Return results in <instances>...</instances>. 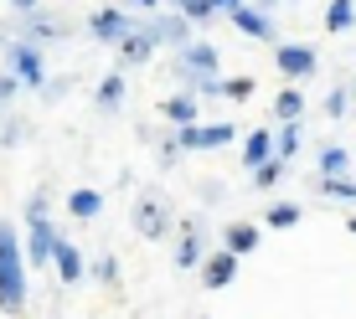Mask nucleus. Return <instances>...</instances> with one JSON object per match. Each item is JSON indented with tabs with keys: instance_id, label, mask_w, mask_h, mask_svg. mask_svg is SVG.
Returning a JSON list of instances; mask_svg holds the SVG:
<instances>
[{
	"instance_id": "nucleus-1",
	"label": "nucleus",
	"mask_w": 356,
	"mask_h": 319,
	"mask_svg": "<svg viewBox=\"0 0 356 319\" xmlns=\"http://www.w3.org/2000/svg\"><path fill=\"white\" fill-rule=\"evenodd\" d=\"M21 304H26V268H21V248H16L10 222H0V309L21 314Z\"/></svg>"
},
{
	"instance_id": "nucleus-2",
	"label": "nucleus",
	"mask_w": 356,
	"mask_h": 319,
	"mask_svg": "<svg viewBox=\"0 0 356 319\" xmlns=\"http://www.w3.org/2000/svg\"><path fill=\"white\" fill-rule=\"evenodd\" d=\"M217 46L212 42H186L181 46V78H191V88L196 83H207V78H217Z\"/></svg>"
},
{
	"instance_id": "nucleus-3",
	"label": "nucleus",
	"mask_w": 356,
	"mask_h": 319,
	"mask_svg": "<svg viewBox=\"0 0 356 319\" xmlns=\"http://www.w3.org/2000/svg\"><path fill=\"white\" fill-rule=\"evenodd\" d=\"M232 134H238L232 124H212V129H207V124H186L176 144H181V150H217V144H227Z\"/></svg>"
},
{
	"instance_id": "nucleus-4",
	"label": "nucleus",
	"mask_w": 356,
	"mask_h": 319,
	"mask_svg": "<svg viewBox=\"0 0 356 319\" xmlns=\"http://www.w3.org/2000/svg\"><path fill=\"white\" fill-rule=\"evenodd\" d=\"M134 227H140V237H150V242H161L165 232H170V222H165V206L155 201V196H145L140 206H134Z\"/></svg>"
},
{
	"instance_id": "nucleus-5",
	"label": "nucleus",
	"mask_w": 356,
	"mask_h": 319,
	"mask_svg": "<svg viewBox=\"0 0 356 319\" xmlns=\"http://www.w3.org/2000/svg\"><path fill=\"white\" fill-rule=\"evenodd\" d=\"M129 31H134V26H129V16H124V10H114V6L98 10V16L88 21V36H93V42H124Z\"/></svg>"
},
{
	"instance_id": "nucleus-6",
	"label": "nucleus",
	"mask_w": 356,
	"mask_h": 319,
	"mask_svg": "<svg viewBox=\"0 0 356 319\" xmlns=\"http://www.w3.org/2000/svg\"><path fill=\"white\" fill-rule=\"evenodd\" d=\"M10 67L21 72V83H26V88H47L42 57H36V46H31V42H16V46H10Z\"/></svg>"
},
{
	"instance_id": "nucleus-7",
	"label": "nucleus",
	"mask_w": 356,
	"mask_h": 319,
	"mask_svg": "<svg viewBox=\"0 0 356 319\" xmlns=\"http://www.w3.org/2000/svg\"><path fill=\"white\" fill-rule=\"evenodd\" d=\"M259 227H253V222H232V227H222V252L227 257H248L253 248H259Z\"/></svg>"
},
{
	"instance_id": "nucleus-8",
	"label": "nucleus",
	"mask_w": 356,
	"mask_h": 319,
	"mask_svg": "<svg viewBox=\"0 0 356 319\" xmlns=\"http://www.w3.org/2000/svg\"><path fill=\"white\" fill-rule=\"evenodd\" d=\"M145 36H150V42H170V46L181 52V46L191 42V26H186L181 16H155L150 26H145Z\"/></svg>"
},
{
	"instance_id": "nucleus-9",
	"label": "nucleus",
	"mask_w": 356,
	"mask_h": 319,
	"mask_svg": "<svg viewBox=\"0 0 356 319\" xmlns=\"http://www.w3.org/2000/svg\"><path fill=\"white\" fill-rule=\"evenodd\" d=\"M57 242H63V237H57V227L47 222V216H31V263L47 268V257L57 252Z\"/></svg>"
},
{
	"instance_id": "nucleus-10",
	"label": "nucleus",
	"mask_w": 356,
	"mask_h": 319,
	"mask_svg": "<svg viewBox=\"0 0 356 319\" xmlns=\"http://www.w3.org/2000/svg\"><path fill=\"white\" fill-rule=\"evenodd\" d=\"M279 72H284V78H310L315 72V52L310 46H279Z\"/></svg>"
},
{
	"instance_id": "nucleus-11",
	"label": "nucleus",
	"mask_w": 356,
	"mask_h": 319,
	"mask_svg": "<svg viewBox=\"0 0 356 319\" xmlns=\"http://www.w3.org/2000/svg\"><path fill=\"white\" fill-rule=\"evenodd\" d=\"M196 263H202V216L181 227V248H176V268H196Z\"/></svg>"
},
{
	"instance_id": "nucleus-12",
	"label": "nucleus",
	"mask_w": 356,
	"mask_h": 319,
	"mask_svg": "<svg viewBox=\"0 0 356 319\" xmlns=\"http://www.w3.org/2000/svg\"><path fill=\"white\" fill-rule=\"evenodd\" d=\"M232 273H238V257H227V252H212V257L202 263L207 288H227V284H232Z\"/></svg>"
},
{
	"instance_id": "nucleus-13",
	"label": "nucleus",
	"mask_w": 356,
	"mask_h": 319,
	"mask_svg": "<svg viewBox=\"0 0 356 319\" xmlns=\"http://www.w3.org/2000/svg\"><path fill=\"white\" fill-rule=\"evenodd\" d=\"M232 21H238V31H248L253 42H274V26H268V16H264V10L238 6V10H232Z\"/></svg>"
},
{
	"instance_id": "nucleus-14",
	"label": "nucleus",
	"mask_w": 356,
	"mask_h": 319,
	"mask_svg": "<svg viewBox=\"0 0 356 319\" xmlns=\"http://www.w3.org/2000/svg\"><path fill=\"white\" fill-rule=\"evenodd\" d=\"M150 52H155V42L145 31H129L124 42H119V62L124 67H140V62H150Z\"/></svg>"
},
{
	"instance_id": "nucleus-15",
	"label": "nucleus",
	"mask_w": 356,
	"mask_h": 319,
	"mask_svg": "<svg viewBox=\"0 0 356 319\" xmlns=\"http://www.w3.org/2000/svg\"><path fill=\"white\" fill-rule=\"evenodd\" d=\"M52 263H57V273H63V284H78V278H83V252L72 248V242H57Z\"/></svg>"
},
{
	"instance_id": "nucleus-16",
	"label": "nucleus",
	"mask_w": 356,
	"mask_h": 319,
	"mask_svg": "<svg viewBox=\"0 0 356 319\" xmlns=\"http://www.w3.org/2000/svg\"><path fill=\"white\" fill-rule=\"evenodd\" d=\"M268 155H274V134H268V129H253L248 144H243V165L253 170V165H264Z\"/></svg>"
},
{
	"instance_id": "nucleus-17",
	"label": "nucleus",
	"mask_w": 356,
	"mask_h": 319,
	"mask_svg": "<svg viewBox=\"0 0 356 319\" xmlns=\"http://www.w3.org/2000/svg\"><path fill=\"white\" fill-rule=\"evenodd\" d=\"M274 114L284 119V124H300V114H305V93H300V88H284V93L274 98Z\"/></svg>"
},
{
	"instance_id": "nucleus-18",
	"label": "nucleus",
	"mask_w": 356,
	"mask_h": 319,
	"mask_svg": "<svg viewBox=\"0 0 356 319\" xmlns=\"http://www.w3.org/2000/svg\"><path fill=\"white\" fill-rule=\"evenodd\" d=\"M346 165H351V155L341 150V144H325V150H321V180H336V175H346Z\"/></svg>"
},
{
	"instance_id": "nucleus-19",
	"label": "nucleus",
	"mask_w": 356,
	"mask_h": 319,
	"mask_svg": "<svg viewBox=\"0 0 356 319\" xmlns=\"http://www.w3.org/2000/svg\"><path fill=\"white\" fill-rule=\"evenodd\" d=\"M165 119L170 124H196V98H186V93H176V98H165Z\"/></svg>"
},
{
	"instance_id": "nucleus-20",
	"label": "nucleus",
	"mask_w": 356,
	"mask_h": 319,
	"mask_svg": "<svg viewBox=\"0 0 356 319\" xmlns=\"http://www.w3.org/2000/svg\"><path fill=\"white\" fill-rule=\"evenodd\" d=\"M98 206H104V196H98V191H72V196H67V212L83 216V222H88V216H98Z\"/></svg>"
},
{
	"instance_id": "nucleus-21",
	"label": "nucleus",
	"mask_w": 356,
	"mask_h": 319,
	"mask_svg": "<svg viewBox=\"0 0 356 319\" xmlns=\"http://www.w3.org/2000/svg\"><path fill=\"white\" fill-rule=\"evenodd\" d=\"M351 21H356V6H351V0H330V10H325V26H330V31H346Z\"/></svg>"
},
{
	"instance_id": "nucleus-22",
	"label": "nucleus",
	"mask_w": 356,
	"mask_h": 319,
	"mask_svg": "<svg viewBox=\"0 0 356 319\" xmlns=\"http://www.w3.org/2000/svg\"><path fill=\"white\" fill-rule=\"evenodd\" d=\"M294 150H300V124H284L279 139H274V160H289Z\"/></svg>"
},
{
	"instance_id": "nucleus-23",
	"label": "nucleus",
	"mask_w": 356,
	"mask_h": 319,
	"mask_svg": "<svg viewBox=\"0 0 356 319\" xmlns=\"http://www.w3.org/2000/svg\"><path fill=\"white\" fill-rule=\"evenodd\" d=\"M279 175H284V160H274V155H268L264 160V165L259 170H253V186H259V191H268V186H274V180Z\"/></svg>"
},
{
	"instance_id": "nucleus-24",
	"label": "nucleus",
	"mask_w": 356,
	"mask_h": 319,
	"mask_svg": "<svg viewBox=\"0 0 356 319\" xmlns=\"http://www.w3.org/2000/svg\"><path fill=\"white\" fill-rule=\"evenodd\" d=\"M119 98H124V78H119V72H108L104 88H98V103H104V108H119Z\"/></svg>"
},
{
	"instance_id": "nucleus-25",
	"label": "nucleus",
	"mask_w": 356,
	"mask_h": 319,
	"mask_svg": "<svg viewBox=\"0 0 356 319\" xmlns=\"http://www.w3.org/2000/svg\"><path fill=\"white\" fill-rule=\"evenodd\" d=\"M36 42H42V36H63L67 31V21H57V16H31V26H26Z\"/></svg>"
},
{
	"instance_id": "nucleus-26",
	"label": "nucleus",
	"mask_w": 356,
	"mask_h": 319,
	"mask_svg": "<svg viewBox=\"0 0 356 319\" xmlns=\"http://www.w3.org/2000/svg\"><path fill=\"white\" fill-rule=\"evenodd\" d=\"M176 6H181V21H186V26L191 21H212V6H207V0H176Z\"/></svg>"
},
{
	"instance_id": "nucleus-27",
	"label": "nucleus",
	"mask_w": 356,
	"mask_h": 319,
	"mask_svg": "<svg viewBox=\"0 0 356 319\" xmlns=\"http://www.w3.org/2000/svg\"><path fill=\"white\" fill-rule=\"evenodd\" d=\"M321 191L341 196V201H356V180H346V175H336V180H321Z\"/></svg>"
},
{
	"instance_id": "nucleus-28",
	"label": "nucleus",
	"mask_w": 356,
	"mask_h": 319,
	"mask_svg": "<svg viewBox=\"0 0 356 319\" xmlns=\"http://www.w3.org/2000/svg\"><path fill=\"white\" fill-rule=\"evenodd\" d=\"M294 222H300V206H274V212H268V227H294Z\"/></svg>"
},
{
	"instance_id": "nucleus-29",
	"label": "nucleus",
	"mask_w": 356,
	"mask_h": 319,
	"mask_svg": "<svg viewBox=\"0 0 356 319\" xmlns=\"http://www.w3.org/2000/svg\"><path fill=\"white\" fill-rule=\"evenodd\" d=\"M253 88H259L253 78H227V83H222V93H227V98H253Z\"/></svg>"
},
{
	"instance_id": "nucleus-30",
	"label": "nucleus",
	"mask_w": 356,
	"mask_h": 319,
	"mask_svg": "<svg viewBox=\"0 0 356 319\" xmlns=\"http://www.w3.org/2000/svg\"><path fill=\"white\" fill-rule=\"evenodd\" d=\"M325 114H330V119H341V114H346V88H336V93L325 98Z\"/></svg>"
},
{
	"instance_id": "nucleus-31",
	"label": "nucleus",
	"mask_w": 356,
	"mask_h": 319,
	"mask_svg": "<svg viewBox=\"0 0 356 319\" xmlns=\"http://www.w3.org/2000/svg\"><path fill=\"white\" fill-rule=\"evenodd\" d=\"M10 6H16V10H26V16H36V6H42V0H10Z\"/></svg>"
},
{
	"instance_id": "nucleus-32",
	"label": "nucleus",
	"mask_w": 356,
	"mask_h": 319,
	"mask_svg": "<svg viewBox=\"0 0 356 319\" xmlns=\"http://www.w3.org/2000/svg\"><path fill=\"white\" fill-rule=\"evenodd\" d=\"M207 6H212V10H238L243 0H207Z\"/></svg>"
},
{
	"instance_id": "nucleus-33",
	"label": "nucleus",
	"mask_w": 356,
	"mask_h": 319,
	"mask_svg": "<svg viewBox=\"0 0 356 319\" xmlns=\"http://www.w3.org/2000/svg\"><path fill=\"white\" fill-rule=\"evenodd\" d=\"M16 93V78H0V98H10Z\"/></svg>"
},
{
	"instance_id": "nucleus-34",
	"label": "nucleus",
	"mask_w": 356,
	"mask_h": 319,
	"mask_svg": "<svg viewBox=\"0 0 356 319\" xmlns=\"http://www.w3.org/2000/svg\"><path fill=\"white\" fill-rule=\"evenodd\" d=\"M129 6H140V10H155V6H161V0H129Z\"/></svg>"
},
{
	"instance_id": "nucleus-35",
	"label": "nucleus",
	"mask_w": 356,
	"mask_h": 319,
	"mask_svg": "<svg viewBox=\"0 0 356 319\" xmlns=\"http://www.w3.org/2000/svg\"><path fill=\"white\" fill-rule=\"evenodd\" d=\"M351 232H356V222H351Z\"/></svg>"
},
{
	"instance_id": "nucleus-36",
	"label": "nucleus",
	"mask_w": 356,
	"mask_h": 319,
	"mask_svg": "<svg viewBox=\"0 0 356 319\" xmlns=\"http://www.w3.org/2000/svg\"><path fill=\"white\" fill-rule=\"evenodd\" d=\"M170 6H176V0H170Z\"/></svg>"
}]
</instances>
